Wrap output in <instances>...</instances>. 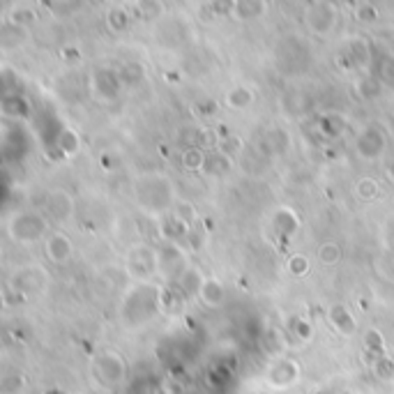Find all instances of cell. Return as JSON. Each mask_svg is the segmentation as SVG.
<instances>
[{"label": "cell", "mask_w": 394, "mask_h": 394, "mask_svg": "<svg viewBox=\"0 0 394 394\" xmlns=\"http://www.w3.org/2000/svg\"><path fill=\"white\" fill-rule=\"evenodd\" d=\"M134 201L148 217L159 219L176 206V192H173L171 180L162 176V173H148V176H139L132 185Z\"/></svg>", "instance_id": "obj_1"}, {"label": "cell", "mask_w": 394, "mask_h": 394, "mask_svg": "<svg viewBox=\"0 0 394 394\" xmlns=\"http://www.w3.org/2000/svg\"><path fill=\"white\" fill-rule=\"evenodd\" d=\"M162 312L159 309V286L153 284H136L134 289L127 293V298L120 309V318L130 330L143 328L153 318Z\"/></svg>", "instance_id": "obj_2"}, {"label": "cell", "mask_w": 394, "mask_h": 394, "mask_svg": "<svg viewBox=\"0 0 394 394\" xmlns=\"http://www.w3.org/2000/svg\"><path fill=\"white\" fill-rule=\"evenodd\" d=\"M7 233L17 245L30 247L49 233V219L37 210H17L7 219Z\"/></svg>", "instance_id": "obj_3"}, {"label": "cell", "mask_w": 394, "mask_h": 394, "mask_svg": "<svg viewBox=\"0 0 394 394\" xmlns=\"http://www.w3.org/2000/svg\"><path fill=\"white\" fill-rule=\"evenodd\" d=\"M90 374L106 390H116L127 381V362L118 351L104 348L90 360Z\"/></svg>", "instance_id": "obj_4"}, {"label": "cell", "mask_w": 394, "mask_h": 394, "mask_svg": "<svg viewBox=\"0 0 394 394\" xmlns=\"http://www.w3.org/2000/svg\"><path fill=\"white\" fill-rule=\"evenodd\" d=\"M125 272L127 277L134 279L136 284H150L153 277L159 275V263H157V249L150 245H134L127 252L125 259Z\"/></svg>", "instance_id": "obj_5"}, {"label": "cell", "mask_w": 394, "mask_h": 394, "mask_svg": "<svg viewBox=\"0 0 394 394\" xmlns=\"http://www.w3.org/2000/svg\"><path fill=\"white\" fill-rule=\"evenodd\" d=\"M49 272L42 265H24V268L14 270V275L10 277V291H14L19 298H35L42 295L49 289Z\"/></svg>", "instance_id": "obj_6"}, {"label": "cell", "mask_w": 394, "mask_h": 394, "mask_svg": "<svg viewBox=\"0 0 394 394\" xmlns=\"http://www.w3.org/2000/svg\"><path fill=\"white\" fill-rule=\"evenodd\" d=\"M390 146V132L381 123H371L355 136V153L365 162H376L388 153Z\"/></svg>", "instance_id": "obj_7"}, {"label": "cell", "mask_w": 394, "mask_h": 394, "mask_svg": "<svg viewBox=\"0 0 394 394\" xmlns=\"http://www.w3.org/2000/svg\"><path fill=\"white\" fill-rule=\"evenodd\" d=\"M263 378L272 390H279V392L291 390L302 378L300 362L295 358H289V355H277V358L268 365V369H265Z\"/></svg>", "instance_id": "obj_8"}, {"label": "cell", "mask_w": 394, "mask_h": 394, "mask_svg": "<svg viewBox=\"0 0 394 394\" xmlns=\"http://www.w3.org/2000/svg\"><path fill=\"white\" fill-rule=\"evenodd\" d=\"M157 263H159V277H162L166 284H176L180 275L189 268L185 247L171 245V242H164V245L157 249Z\"/></svg>", "instance_id": "obj_9"}, {"label": "cell", "mask_w": 394, "mask_h": 394, "mask_svg": "<svg viewBox=\"0 0 394 394\" xmlns=\"http://www.w3.org/2000/svg\"><path fill=\"white\" fill-rule=\"evenodd\" d=\"M189 229H192V226L183 222L173 210H169L166 215L157 219L159 236L164 238V242H171V245H180L189 249Z\"/></svg>", "instance_id": "obj_10"}, {"label": "cell", "mask_w": 394, "mask_h": 394, "mask_svg": "<svg viewBox=\"0 0 394 394\" xmlns=\"http://www.w3.org/2000/svg\"><path fill=\"white\" fill-rule=\"evenodd\" d=\"M44 215H47L51 222L56 224H65L67 219L74 215V199L63 189H51V192L44 196Z\"/></svg>", "instance_id": "obj_11"}, {"label": "cell", "mask_w": 394, "mask_h": 394, "mask_svg": "<svg viewBox=\"0 0 394 394\" xmlns=\"http://www.w3.org/2000/svg\"><path fill=\"white\" fill-rule=\"evenodd\" d=\"M44 254L53 265H67L74 256V242L63 231H53L44 240Z\"/></svg>", "instance_id": "obj_12"}, {"label": "cell", "mask_w": 394, "mask_h": 394, "mask_svg": "<svg viewBox=\"0 0 394 394\" xmlns=\"http://www.w3.org/2000/svg\"><path fill=\"white\" fill-rule=\"evenodd\" d=\"M90 88L93 93L100 97L104 102H111L116 100L123 90V79H120V72H111V70H97L90 79Z\"/></svg>", "instance_id": "obj_13"}, {"label": "cell", "mask_w": 394, "mask_h": 394, "mask_svg": "<svg viewBox=\"0 0 394 394\" xmlns=\"http://www.w3.org/2000/svg\"><path fill=\"white\" fill-rule=\"evenodd\" d=\"M328 323L332 325V330L344 339H351L358 335V318H355V314L346 305H342V302L328 307Z\"/></svg>", "instance_id": "obj_14"}, {"label": "cell", "mask_w": 394, "mask_h": 394, "mask_svg": "<svg viewBox=\"0 0 394 394\" xmlns=\"http://www.w3.org/2000/svg\"><path fill=\"white\" fill-rule=\"evenodd\" d=\"M307 26L316 35H328L337 26V10L330 3H316L307 10Z\"/></svg>", "instance_id": "obj_15"}, {"label": "cell", "mask_w": 394, "mask_h": 394, "mask_svg": "<svg viewBox=\"0 0 394 394\" xmlns=\"http://www.w3.org/2000/svg\"><path fill=\"white\" fill-rule=\"evenodd\" d=\"M270 226H272V233H275L277 238L289 240L300 229V217H298V212H295L293 208H286V206L277 208L275 212H272Z\"/></svg>", "instance_id": "obj_16"}, {"label": "cell", "mask_w": 394, "mask_h": 394, "mask_svg": "<svg viewBox=\"0 0 394 394\" xmlns=\"http://www.w3.org/2000/svg\"><path fill=\"white\" fill-rule=\"evenodd\" d=\"M291 148V134L284 127H270L261 136V150L268 157H284Z\"/></svg>", "instance_id": "obj_17"}, {"label": "cell", "mask_w": 394, "mask_h": 394, "mask_svg": "<svg viewBox=\"0 0 394 394\" xmlns=\"http://www.w3.org/2000/svg\"><path fill=\"white\" fill-rule=\"evenodd\" d=\"M233 171V157L226 155L224 150H208L206 166H203V176H208L212 180H224Z\"/></svg>", "instance_id": "obj_18"}, {"label": "cell", "mask_w": 394, "mask_h": 394, "mask_svg": "<svg viewBox=\"0 0 394 394\" xmlns=\"http://www.w3.org/2000/svg\"><path fill=\"white\" fill-rule=\"evenodd\" d=\"M369 47L367 42L362 40H353L351 44H346V49L339 53V63L346 70H362V67H367L369 63Z\"/></svg>", "instance_id": "obj_19"}, {"label": "cell", "mask_w": 394, "mask_h": 394, "mask_svg": "<svg viewBox=\"0 0 394 394\" xmlns=\"http://www.w3.org/2000/svg\"><path fill=\"white\" fill-rule=\"evenodd\" d=\"M196 300H199L201 305L208 307V309H219L224 305V300H226L224 284L219 282L217 277H206V279H203V284H201L199 295H196Z\"/></svg>", "instance_id": "obj_20"}, {"label": "cell", "mask_w": 394, "mask_h": 394, "mask_svg": "<svg viewBox=\"0 0 394 394\" xmlns=\"http://www.w3.org/2000/svg\"><path fill=\"white\" fill-rule=\"evenodd\" d=\"M318 130H321L325 139L337 141L348 132V120H346V116H342V113H337V111L325 113V116L318 120Z\"/></svg>", "instance_id": "obj_21"}, {"label": "cell", "mask_w": 394, "mask_h": 394, "mask_svg": "<svg viewBox=\"0 0 394 394\" xmlns=\"http://www.w3.org/2000/svg\"><path fill=\"white\" fill-rule=\"evenodd\" d=\"M187 295L178 289L176 284H164L159 286V309L166 314H176L180 312V307L185 305Z\"/></svg>", "instance_id": "obj_22"}, {"label": "cell", "mask_w": 394, "mask_h": 394, "mask_svg": "<svg viewBox=\"0 0 394 394\" xmlns=\"http://www.w3.org/2000/svg\"><path fill=\"white\" fill-rule=\"evenodd\" d=\"M56 148L60 150L63 159H72L81 153V136L72 130V127H63L56 134Z\"/></svg>", "instance_id": "obj_23"}, {"label": "cell", "mask_w": 394, "mask_h": 394, "mask_svg": "<svg viewBox=\"0 0 394 394\" xmlns=\"http://www.w3.org/2000/svg\"><path fill=\"white\" fill-rule=\"evenodd\" d=\"M3 116L12 120H26L30 116V104L21 95H5L3 97Z\"/></svg>", "instance_id": "obj_24"}, {"label": "cell", "mask_w": 394, "mask_h": 394, "mask_svg": "<svg viewBox=\"0 0 394 394\" xmlns=\"http://www.w3.org/2000/svg\"><path fill=\"white\" fill-rule=\"evenodd\" d=\"M268 5L265 0H236V10H233V17L240 21H254L265 14Z\"/></svg>", "instance_id": "obj_25"}, {"label": "cell", "mask_w": 394, "mask_h": 394, "mask_svg": "<svg viewBox=\"0 0 394 394\" xmlns=\"http://www.w3.org/2000/svg\"><path fill=\"white\" fill-rule=\"evenodd\" d=\"M254 100H256V95L247 86H236L226 93V106L233 111H247L249 106L254 104Z\"/></svg>", "instance_id": "obj_26"}, {"label": "cell", "mask_w": 394, "mask_h": 394, "mask_svg": "<svg viewBox=\"0 0 394 394\" xmlns=\"http://www.w3.org/2000/svg\"><path fill=\"white\" fill-rule=\"evenodd\" d=\"M203 279H206V277H203V272H199L196 268H187L183 275H180L176 286L187 295V298H196V295H199V291H201Z\"/></svg>", "instance_id": "obj_27"}, {"label": "cell", "mask_w": 394, "mask_h": 394, "mask_svg": "<svg viewBox=\"0 0 394 394\" xmlns=\"http://www.w3.org/2000/svg\"><path fill=\"white\" fill-rule=\"evenodd\" d=\"M365 353L369 355V362L388 353V344H385L383 332L378 328H369L365 332Z\"/></svg>", "instance_id": "obj_28"}, {"label": "cell", "mask_w": 394, "mask_h": 394, "mask_svg": "<svg viewBox=\"0 0 394 394\" xmlns=\"http://www.w3.org/2000/svg\"><path fill=\"white\" fill-rule=\"evenodd\" d=\"M180 159H183V169L192 171V173H203V166H206V159H208V150L199 148V146L185 148Z\"/></svg>", "instance_id": "obj_29"}, {"label": "cell", "mask_w": 394, "mask_h": 394, "mask_svg": "<svg viewBox=\"0 0 394 394\" xmlns=\"http://www.w3.org/2000/svg\"><path fill=\"white\" fill-rule=\"evenodd\" d=\"M369 365H371V371H374V376L378 378V381H383V383L394 381V358L390 353H385V355H381V358H376V360H371Z\"/></svg>", "instance_id": "obj_30"}, {"label": "cell", "mask_w": 394, "mask_h": 394, "mask_svg": "<svg viewBox=\"0 0 394 394\" xmlns=\"http://www.w3.org/2000/svg\"><path fill=\"white\" fill-rule=\"evenodd\" d=\"M378 194H381V185H378L376 178L362 176L358 183H355V196H358L360 201H376Z\"/></svg>", "instance_id": "obj_31"}, {"label": "cell", "mask_w": 394, "mask_h": 394, "mask_svg": "<svg viewBox=\"0 0 394 394\" xmlns=\"http://www.w3.org/2000/svg\"><path fill=\"white\" fill-rule=\"evenodd\" d=\"M316 256H318V261H321L323 265H337L339 261H342V247L337 245V242H332V240H328V242H323L321 247H318V252H316Z\"/></svg>", "instance_id": "obj_32"}, {"label": "cell", "mask_w": 394, "mask_h": 394, "mask_svg": "<svg viewBox=\"0 0 394 394\" xmlns=\"http://www.w3.org/2000/svg\"><path fill=\"white\" fill-rule=\"evenodd\" d=\"M289 332L295 339H298V342H309V339L314 337L312 323H307L305 318H300V316H291L289 318Z\"/></svg>", "instance_id": "obj_33"}, {"label": "cell", "mask_w": 394, "mask_h": 394, "mask_svg": "<svg viewBox=\"0 0 394 394\" xmlns=\"http://www.w3.org/2000/svg\"><path fill=\"white\" fill-rule=\"evenodd\" d=\"M120 79H123V86H139V83L146 79V72H143V67L141 65H136V63H130V65H125L123 70H120Z\"/></svg>", "instance_id": "obj_34"}, {"label": "cell", "mask_w": 394, "mask_h": 394, "mask_svg": "<svg viewBox=\"0 0 394 394\" xmlns=\"http://www.w3.org/2000/svg\"><path fill=\"white\" fill-rule=\"evenodd\" d=\"M383 86L385 83L381 79H362L358 83V93L362 100H376V97L383 93Z\"/></svg>", "instance_id": "obj_35"}, {"label": "cell", "mask_w": 394, "mask_h": 394, "mask_svg": "<svg viewBox=\"0 0 394 394\" xmlns=\"http://www.w3.org/2000/svg\"><path fill=\"white\" fill-rule=\"evenodd\" d=\"M286 270L291 272L293 277H307L309 275V270H312V261L307 259V256H302V254H295L289 259V263H286Z\"/></svg>", "instance_id": "obj_36"}, {"label": "cell", "mask_w": 394, "mask_h": 394, "mask_svg": "<svg viewBox=\"0 0 394 394\" xmlns=\"http://www.w3.org/2000/svg\"><path fill=\"white\" fill-rule=\"evenodd\" d=\"M173 212H176V215L183 219V222H187L189 226H194L196 222H199V212H196V208L189 201H176Z\"/></svg>", "instance_id": "obj_37"}, {"label": "cell", "mask_w": 394, "mask_h": 394, "mask_svg": "<svg viewBox=\"0 0 394 394\" xmlns=\"http://www.w3.org/2000/svg\"><path fill=\"white\" fill-rule=\"evenodd\" d=\"M203 242H206V229H203V224L199 219V222L189 229V252H199L203 247Z\"/></svg>", "instance_id": "obj_38"}, {"label": "cell", "mask_w": 394, "mask_h": 394, "mask_svg": "<svg viewBox=\"0 0 394 394\" xmlns=\"http://www.w3.org/2000/svg\"><path fill=\"white\" fill-rule=\"evenodd\" d=\"M100 166L104 171H118L120 166H123V157L118 153H113V150H104L100 155Z\"/></svg>", "instance_id": "obj_39"}, {"label": "cell", "mask_w": 394, "mask_h": 394, "mask_svg": "<svg viewBox=\"0 0 394 394\" xmlns=\"http://www.w3.org/2000/svg\"><path fill=\"white\" fill-rule=\"evenodd\" d=\"M109 26L113 28V30H125L127 26H130V17H127V12H123V10H113V12H109Z\"/></svg>", "instance_id": "obj_40"}, {"label": "cell", "mask_w": 394, "mask_h": 394, "mask_svg": "<svg viewBox=\"0 0 394 394\" xmlns=\"http://www.w3.org/2000/svg\"><path fill=\"white\" fill-rule=\"evenodd\" d=\"M381 81L385 86H394V56L385 58L381 65Z\"/></svg>", "instance_id": "obj_41"}, {"label": "cell", "mask_w": 394, "mask_h": 394, "mask_svg": "<svg viewBox=\"0 0 394 394\" xmlns=\"http://www.w3.org/2000/svg\"><path fill=\"white\" fill-rule=\"evenodd\" d=\"M376 19H378L376 7H371V5H362L360 10H358V21H362V24H371V21H376Z\"/></svg>", "instance_id": "obj_42"}, {"label": "cell", "mask_w": 394, "mask_h": 394, "mask_svg": "<svg viewBox=\"0 0 394 394\" xmlns=\"http://www.w3.org/2000/svg\"><path fill=\"white\" fill-rule=\"evenodd\" d=\"M385 176H388L390 183H394V159H390V162L385 164Z\"/></svg>", "instance_id": "obj_43"}, {"label": "cell", "mask_w": 394, "mask_h": 394, "mask_svg": "<svg viewBox=\"0 0 394 394\" xmlns=\"http://www.w3.org/2000/svg\"><path fill=\"white\" fill-rule=\"evenodd\" d=\"M74 394H83V392H74Z\"/></svg>", "instance_id": "obj_44"}]
</instances>
